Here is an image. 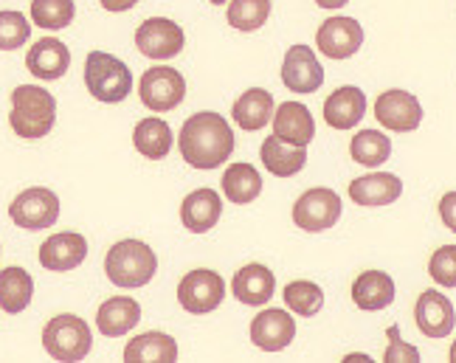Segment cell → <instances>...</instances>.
Segmentation results:
<instances>
[{"mask_svg": "<svg viewBox=\"0 0 456 363\" xmlns=\"http://www.w3.org/2000/svg\"><path fill=\"white\" fill-rule=\"evenodd\" d=\"M133 144H135L138 152L144 155V158L161 161L172 149V127L167 125L164 118H155V116L142 118L135 125V130H133Z\"/></svg>", "mask_w": 456, "mask_h": 363, "instance_id": "cell-29", "label": "cell"}, {"mask_svg": "<svg viewBox=\"0 0 456 363\" xmlns=\"http://www.w3.org/2000/svg\"><path fill=\"white\" fill-rule=\"evenodd\" d=\"M448 355H451V360L456 363V341H453V347H451V352H448Z\"/></svg>", "mask_w": 456, "mask_h": 363, "instance_id": "cell-42", "label": "cell"}, {"mask_svg": "<svg viewBox=\"0 0 456 363\" xmlns=\"http://www.w3.org/2000/svg\"><path fill=\"white\" fill-rule=\"evenodd\" d=\"M142 319V307H138L135 299L130 296H116L108 299L96 313V327L102 335L108 338H118V335H127L133 327Z\"/></svg>", "mask_w": 456, "mask_h": 363, "instance_id": "cell-24", "label": "cell"}, {"mask_svg": "<svg viewBox=\"0 0 456 363\" xmlns=\"http://www.w3.org/2000/svg\"><path fill=\"white\" fill-rule=\"evenodd\" d=\"M296 338V321L288 310H262L251 321V341L262 352H282Z\"/></svg>", "mask_w": 456, "mask_h": 363, "instance_id": "cell-15", "label": "cell"}, {"mask_svg": "<svg viewBox=\"0 0 456 363\" xmlns=\"http://www.w3.org/2000/svg\"><path fill=\"white\" fill-rule=\"evenodd\" d=\"M26 68L43 82L62 79L68 74V68H71V51H68L62 40L43 37L28 48Z\"/></svg>", "mask_w": 456, "mask_h": 363, "instance_id": "cell-17", "label": "cell"}, {"mask_svg": "<svg viewBox=\"0 0 456 363\" xmlns=\"http://www.w3.org/2000/svg\"><path fill=\"white\" fill-rule=\"evenodd\" d=\"M414 321H417L423 335L445 338L453 333V327H456V310H453V304L445 293L426 290V293H419V299L414 304Z\"/></svg>", "mask_w": 456, "mask_h": 363, "instance_id": "cell-14", "label": "cell"}, {"mask_svg": "<svg viewBox=\"0 0 456 363\" xmlns=\"http://www.w3.org/2000/svg\"><path fill=\"white\" fill-rule=\"evenodd\" d=\"M223 214V200L215 189H195L191 195L183 198L181 220L191 234H206L217 226Z\"/></svg>", "mask_w": 456, "mask_h": 363, "instance_id": "cell-20", "label": "cell"}, {"mask_svg": "<svg viewBox=\"0 0 456 363\" xmlns=\"http://www.w3.org/2000/svg\"><path fill=\"white\" fill-rule=\"evenodd\" d=\"M77 14L74 0H31V20L40 28L60 31L65 26H71Z\"/></svg>", "mask_w": 456, "mask_h": 363, "instance_id": "cell-33", "label": "cell"}, {"mask_svg": "<svg viewBox=\"0 0 456 363\" xmlns=\"http://www.w3.org/2000/svg\"><path fill=\"white\" fill-rule=\"evenodd\" d=\"M282 82L288 91L315 93L324 85V68L310 45H290L282 62Z\"/></svg>", "mask_w": 456, "mask_h": 363, "instance_id": "cell-13", "label": "cell"}, {"mask_svg": "<svg viewBox=\"0 0 456 363\" xmlns=\"http://www.w3.org/2000/svg\"><path fill=\"white\" fill-rule=\"evenodd\" d=\"M273 135L290 147H307L315 138L313 113L296 101H282L273 113Z\"/></svg>", "mask_w": 456, "mask_h": 363, "instance_id": "cell-18", "label": "cell"}, {"mask_svg": "<svg viewBox=\"0 0 456 363\" xmlns=\"http://www.w3.org/2000/svg\"><path fill=\"white\" fill-rule=\"evenodd\" d=\"M282 296H285L288 310H293L296 316H315L322 310V304H324L322 287L315 282H305V279L302 282H290Z\"/></svg>", "mask_w": 456, "mask_h": 363, "instance_id": "cell-34", "label": "cell"}, {"mask_svg": "<svg viewBox=\"0 0 456 363\" xmlns=\"http://www.w3.org/2000/svg\"><path fill=\"white\" fill-rule=\"evenodd\" d=\"M138 96H142L144 108L152 113H169L186 99V79L178 68H147L142 82H138Z\"/></svg>", "mask_w": 456, "mask_h": 363, "instance_id": "cell-6", "label": "cell"}, {"mask_svg": "<svg viewBox=\"0 0 456 363\" xmlns=\"http://www.w3.org/2000/svg\"><path fill=\"white\" fill-rule=\"evenodd\" d=\"M232 290L237 302L242 304H251V307H262L273 299V290H276V279H273V270H268L265 265L251 262L237 270Z\"/></svg>", "mask_w": 456, "mask_h": 363, "instance_id": "cell-21", "label": "cell"}, {"mask_svg": "<svg viewBox=\"0 0 456 363\" xmlns=\"http://www.w3.org/2000/svg\"><path fill=\"white\" fill-rule=\"evenodd\" d=\"M220 183H223V195L228 198V203H237V206L256 200L262 192V178L251 164H232L225 169Z\"/></svg>", "mask_w": 456, "mask_h": 363, "instance_id": "cell-30", "label": "cell"}, {"mask_svg": "<svg viewBox=\"0 0 456 363\" xmlns=\"http://www.w3.org/2000/svg\"><path fill=\"white\" fill-rule=\"evenodd\" d=\"M135 45L150 60H172L183 51L186 37L178 23L167 20V17H150V20L138 26Z\"/></svg>", "mask_w": 456, "mask_h": 363, "instance_id": "cell-10", "label": "cell"}, {"mask_svg": "<svg viewBox=\"0 0 456 363\" xmlns=\"http://www.w3.org/2000/svg\"><path fill=\"white\" fill-rule=\"evenodd\" d=\"M440 217L445 222V229H451L456 234V192L443 195V200H440Z\"/></svg>", "mask_w": 456, "mask_h": 363, "instance_id": "cell-38", "label": "cell"}, {"mask_svg": "<svg viewBox=\"0 0 456 363\" xmlns=\"http://www.w3.org/2000/svg\"><path fill=\"white\" fill-rule=\"evenodd\" d=\"M271 0H232L228 4V26L237 31H256L268 23Z\"/></svg>", "mask_w": 456, "mask_h": 363, "instance_id": "cell-32", "label": "cell"}, {"mask_svg": "<svg viewBox=\"0 0 456 363\" xmlns=\"http://www.w3.org/2000/svg\"><path fill=\"white\" fill-rule=\"evenodd\" d=\"M127 363H175L178 360V343L167 333H144L133 338L125 347Z\"/></svg>", "mask_w": 456, "mask_h": 363, "instance_id": "cell-27", "label": "cell"}, {"mask_svg": "<svg viewBox=\"0 0 456 363\" xmlns=\"http://www.w3.org/2000/svg\"><path fill=\"white\" fill-rule=\"evenodd\" d=\"M208 4H215V6H223V4H228V0H208Z\"/></svg>", "mask_w": 456, "mask_h": 363, "instance_id": "cell-43", "label": "cell"}, {"mask_svg": "<svg viewBox=\"0 0 456 363\" xmlns=\"http://www.w3.org/2000/svg\"><path fill=\"white\" fill-rule=\"evenodd\" d=\"M363 113H366V96L355 85H344V88L332 91L324 101V121L332 130L358 127Z\"/></svg>", "mask_w": 456, "mask_h": 363, "instance_id": "cell-19", "label": "cell"}, {"mask_svg": "<svg viewBox=\"0 0 456 363\" xmlns=\"http://www.w3.org/2000/svg\"><path fill=\"white\" fill-rule=\"evenodd\" d=\"M259 158L265 164V169L276 178H293L296 172H302L307 164V149L305 147H290L285 141H279L276 135H268L262 141Z\"/></svg>", "mask_w": 456, "mask_h": 363, "instance_id": "cell-25", "label": "cell"}, {"mask_svg": "<svg viewBox=\"0 0 456 363\" xmlns=\"http://www.w3.org/2000/svg\"><path fill=\"white\" fill-rule=\"evenodd\" d=\"M31 37V26L20 12H0V51H14L26 45Z\"/></svg>", "mask_w": 456, "mask_h": 363, "instance_id": "cell-35", "label": "cell"}, {"mask_svg": "<svg viewBox=\"0 0 456 363\" xmlns=\"http://www.w3.org/2000/svg\"><path fill=\"white\" fill-rule=\"evenodd\" d=\"M403 195V181L389 172H372V175L355 178L349 183V198L358 206H389Z\"/></svg>", "mask_w": 456, "mask_h": 363, "instance_id": "cell-22", "label": "cell"}, {"mask_svg": "<svg viewBox=\"0 0 456 363\" xmlns=\"http://www.w3.org/2000/svg\"><path fill=\"white\" fill-rule=\"evenodd\" d=\"M85 88L104 105H118L133 91L130 68L104 51H91L85 60Z\"/></svg>", "mask_w": 456, "mask_h": 363, "instance_id": "cell-4", "label": "cell"}, {"mask_svg": "<svg viewBox=\"0 0 456 363\" xmlns=\"http://www.w3.org/2000/svg\"><path fill=\"white\" fill-rule=\"evenodd\" d=\"M57 121V99L40 85H20L12 91L9 125L20 138H43Z\"/></svg>", "mask_w": 456, "mask_h": 363, "instance_id": "cell-2", "label": "cell"}, {"mask_svg": "<svg viewBox=\"0 0 456 363\" xmlns=\"http://www.w3.org/2000/svg\"><path fill=\"white\" fill-rule=\"evenodd\" d=\"M87 256V239L74 231H62L48 237L40 246V265L45 270H74L85 262Z\"/></svg>", "mask_w": 456, "mask_h": 363, "instance_id": "cell-16", "label": "cell"}, {"mask_svg": "<svg viewBox=\"0 0 456 363\" xmlns=\"http://www.w3.org/2000/svg\"><path fill=\"white\" fill-rule=\"evenodd\" d=\"M43 347L51 358L62 363L85 360L94 347L91 327L79 316H54L43 330Z\"/></svg>", "mask_w": 456, "mask_h": 363, "instance_id": "cell-5", "label": "cell"}, {"mask_svg": "<svg viewBox=\"0 0 456 363\" xmlns=\"http://www.w3.org/2000/svg\"><path fill=\"white\" fill-rule=\"evenodd\" d=\"M383 360H389V363H403V360H406V363H417L419 360V352L414 347H409V343L400 338V327L397 324L389 327V347H386Z\"/></svg>", "mask_w": 456, "mask_h": 363, "instance_id": "cell-37", "label": "cell"}, {"mask_svg": "<svg viewBox=\"0 0 456 363\" xmlns=\"http://www.w3.org/2000/svg\"><path fill=\"white\" fill-rule=\"evenodd\" d=\"M232 118L237 121V127H242L245 133L262 130L273 118V96H271V91H262V88L245 91L234 101Z\"/></svg>", "mask_w": 456, "mask_h": 363, "instance_id": "cell-26", "label": "cell"}, {"mask_svg": "<svg viewBox=\"0 0 456 363\" xmlns=\"http://www.w3.org/2000/svg\"><path fill=\"white\" fill-rule=\"evenodd\" d=\"M346 360H349V363H353V360H370V355H349Z\"/></svg>", "mask_w": 456, "mask_h": 363, "instance_id": "cell-41", "label": "cell"}, {"mask_svg": "<svg viewBox=\"0 0 456 363\" xmlns=\"http://www.w3.org/2000/svg\"><path fill=\"white\" fill-rule=\"evenodd\" d=\"M158 270L155 251L142 239H121L104 256V273L116 287H144Z\"/></svg>", "mask_w": 456, "mask_h": 363, "instance_id": "cell-3", "label": "cell"}, {"mask_svg": "<svg viewBox=\"0 0 456 363\" xmlns=\"http://www.w3.org/2000/svg\"><path fill=\"white\" fill-rule=\"evenodd\" d=\"M431 279L440 287H456V246H443L431 254Z\"/></svg>", "mask_w": 456, "mask_h": 363, "instance_id": "cell-36", "label": "cell"}, {"mask_svg": "<svg viewBox=\"0 0 456 363\" xmlns=\"http://www.w3.org/2000/svg\"><path fill=\"white\" fill-rule=\"evenodd\" d=\"M341 220V198L332 189H307V192L293 206V222L299 229L319 234L332 229Z\"/></svg>", "mask_w": 456, "mask_h": 363, "instance_id": "cell-9", "label": "cell"}, {"mask_svg": "<svg viewBox=\"0 0 456 363\" xmlns=\"http://www.w3.org/2000/svg\"><path fill=\"white\" fill-rule=\"evenodd\" d=\"M349 155H353V161L363 166H380L383 161H389L392 141H389V135H383L380 130H361L358 135H353Z\"/></svg>", "mask_w": 456, "mask_h": 363, "instance_id": "cell-31", "label": "cell"}, {"mask_svg": "<svg viewBox=\"0 0 456 363\" xmlns=\"http://www.w3.org/2000/svg\"><path fill=\"white\" fill-rule=\"evenodd\" d=\"M181 158L195 169H217L234 152V130L220 113H195L183 121L178 135Z\"/></svg>", "mask_w": 456, "mask_h": 363, "instance_id": "cell-1", "label": "cell"}, {"mask_svg": "<svg viewBox=\"0 0 456 363\" xmlns=\"http://www.w3.org/2000/svg\"><path fill=\"white\" fill-rule=\"evenodd\" d=\"M102 4V9H108V12H127V9H133L138 0H99Z\"/></svg>", "mask_w": 456, "mask_h": 363, "instance_id": "cell-39", "label": "cell"}, {"mask_svg": "<svg viewBox=\"0 0 456 363\" xmlns=\"http://www.w3.org/2000/svg\"><path fill=\"white\" fill-rule=\"evenodd\" d=\"M375 118L392 133H411L423 121V108L409 91H386L375 101Z\"/></svg>", "mask_w": 456, "mask_h": 363, "instance_id": "cell-12", "label": "cell"}, {"mask_svg": "<svg viewBox=\"0 0 456 363\" xmlns=\"http://www.w3.org/2000/svg\"><path fill=\"white\" fill-rule=\"evenodd\" d=\"M31 293H34V279L31 273L23 268H4L0 270V310L9 316L23 313L31 304Z\"/></svg>", "mask_w": 456, "mask_h": 363, "instance_id": "cell-28", "label": "cell"}, {"mask_svg": "<svg viewBox=\"0 0 456 363\" xmlns=\"http://www.w3.org/2000/svg\"><path fill=\"white\" fill-rule=\"evenodd\" d=\"M9 217L14 226L28 229V231L48 229V226H54L60 217V198L45 186H31L12 200Z\"/></svg>", "mask_w": 456, "mask_h": 363, "instance_id": "cell-7", "label": "cell"}, {"mask_svg": "<svg viewBox=\"0 0 456 363\" xmlns=\"http://www.w3.org/2000/svg\"><path fill=\"white\" fill-rule=\"evenodd\" d=\"M315 4H319L322 9H341L349 4V0H315Z\"/></svg>", "mask_w": 456, "mask_h": 363, "instance_id": "cell-40", "label": "cell"}, {"mask_svg": "<svg viewBox=\"0 0 456 363\" xmlns=\"http://www.w3.org/2000/svg\"><path fill=\"white\" fill-rule=\"evenodd\" d=\"M353 302H355V307L366 310V313L389 307L395 302L392 276L383 270H363L353 282Z\"/></svg>", "mask_w": 456, "mask_h": 363, "instance_id": "cell-23", "label": "cell"}, {"mask_svg": "<svg viewBox=\"0 0 456 363\" xmlns=\"http://www.w3.org/2000/svg\"><path fill=\"white\" fill-rule=\"evenodd\" d=\"M225 299V279L215 270H189L178 285V302L186 313L206 316L217 310Z\"/></svg>", "mask_w": 456, "mask_h": 363, "instance_id": "cell-8", "label": "cell"}, {"mask_svg": "<svg viewBox=\"0 0 456 363\" xmlns=\"http://www.w3.org/2000/svg\"><path fill=\"white\" fill-rule=\"evenodd\" d=\"M319 51L330 60H349L363 45V26L355 17H330L315 34Z\"/></svg>", "mask_w": 456, "mask_h": 363, "instance_id": "cell-11", "label": "cell"}]
</instances>
